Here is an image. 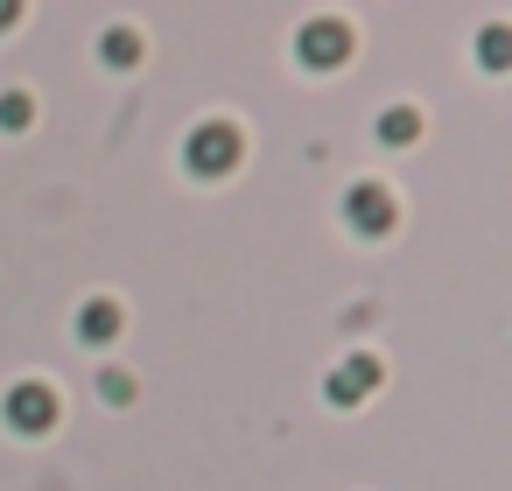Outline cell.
<instances>
[{"mask_svg":"<svg viewBox=\"0 0 512 491\" xmlns=\"http://www.w3.org/2000/svg\"><path fill=\"white\" fill-rule=\"evenodd\" d=\"M239 155H246V134H239L232 120H197V127H190V141H183V169H190V176H204V183L232 176V169H239Z\"/></svg>","mask_w":512,"mask_h":491,"instance_id":"cell-1","label":"cell"},{"mask_svg":"<svg viewBox=\"0 0 512 491\" xmlns=\"http://www.w3.org/2000/svg\"><path fill=\"white\" fill-rule=\"evenodd\" d=\"M351 22L344 15H309L302 29H295V57L309 64V71H337V64H351Z\"/></svg>","mask_w":512,"mask_h":491,"instance_id":"cell-2","label":"cell"},{"mask_svg":"<svg viewBox=\"0 0 512 491\" xmlns=\"http://www.w3.org/2000/svg\"><path fill=\"white\" fill-rule=\"evenodd\" d=\"M57 414H64V400L43 379H22V386H8V400H0V421H8L15 435H50Z\"/></svg>","mask_w":512,"mask_h":491,"instance_id":"cell-3","label":"cell"},{"mask_svg":"<svg viewBox=\"0 0 512 491\" xmlns=\"http://www.w3.org/2000/svg\"><path fill=\"white\" fill-rule=\"evenodd\" d=\"M344 225H351L358 239H386V232L400 225L393 190H386V183H351V190H344Z\"/></svg>","mask_w":512,"mask_h":491,"instance_id":"cell-4","label":"cell"},{"mask_svg":"<svg viewBox=\"0 0 512 491\" xmlns=\"http://www.w3.org/2000/svg\"><path fill=\"white\" fill-rule=\"evenodd\" d=\"M372 386H379V358H372V351H351V358L330 365V379H323L330 407H358V400H372Z\"/></svg>","mask_w":512,"mask_h":491,"instance_id":"cell-5","label":"cell"},{"mask_svg":"<svg viewBox=\"0 0 512 491\" xmlns=\"http://www.w3.org/2000/svg\"><path fill=\"white\" fill-rule=\"evenodd\" d=\"M120 330H127V309H120L113 295H92V302L78 309V337H85V344H113Z\"/></svg>","mask_w":512,"mask_h":491,"instance_id":"cell-6","label":"cell"},{"mask_svg":"<svg viewBox=\"0 0 512 491\" xmlns=\"http://www.w3.org/2000/svg\"><path fill=\"white\" fill-rule=\"evenodd\" d=\"M99 57H106L113 71H134V64H141V29H127V22H113V29L99 36Z\"/></svg>","mask_w":512,"mask_h":491,"instance_id":"cell-7","label":"cell"},{"mask_svg":"<svg viewBox=\"0 0 512 491\" xmlns=\"http://www.w3.org/2000/svg\"><path fill=\"white\" fill-rule=\"evenodd\" d=\"M407 141H421V113L414 106H386L379 113V148H407Z\"/></svg>","mask_w":512,"mask_h":491,"instance_id":"cell-8","label":"cell"},{"mask_svg":"<svg viewBox=\"0 0 512 491\" xmlns=\"http://www.w3.org/2000/svg\"><path fill=\"white\" fill-rule=\"evenodd\" d=\"M36 120V99L29 92H0V134H22Z\"/></svg>","mask_w":512,"mask_h":491,"instance_id":"cell-9","label":"cell"},{"mask_svg":"<svg viewBox=\"0 0 512 491\" xmlns=\"http://www.w3.org/2000/svg\"><path fill=\"white\" fill-rule=\"evenodd\" d=\"M477 50H484V71H505V64H512V57H505V50H512V29H505V22H491Z\"/></svg>","mask_w":512,"mask_h":491,"instance_id":"cell-10","label":"cell"},{"mask_svg":"<svg viewBox=\"0 0 512 491\" xmlns=\"http://www.w3.org/2000/svg\"><path fill=\"white\" fill-rule=\"evenodd\" d=\"M99 393H106L113 407H127V400H134V372H99Z\"/></svg>","mask_w":512,"mask_h":491,"instance_id":"cell-11","label":"cell"},{"mask_svg":"<svg viewBox=\"0 0 512 491\" xmlns=\"http://www.w3.org/2000/svg\"><path fill=\"white\" fill-rule=\"evenodd\" d=\"M22 22V8H15V0H0V29H15Z\"/></svg>","mask_w":512,"mask_h":491,"instance_id":"cell-12","label":"cell"}]
</instances>
